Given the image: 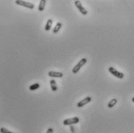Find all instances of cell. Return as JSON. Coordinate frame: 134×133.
I'll return each mask as SVG.
<instances>
[{
    "label": "cell",
    "instance_id": "9a60e30c",
    "mask_svg": "<svg viewBox=\"0 0 134 133\" xmlns=\"http://www.w3.org/2000/svg\"><path fill=\"white\" fill-rule=\"evenodd\" d=\"M53 132H54V129L52 128H49L46 133H53Z\"/></svg>",
    "mask_w": 134,
    "mask_h": 133
},
{
    "label": "cell",
    "instance_id": "4fadbf2b",
    "mask_svg": "<svg viewBox=\"0 0 134 133\" xmlns=\"http://www.w3.org/2000/svg\"><path fill=\"white\" fill-rule=\"evenodd\" d=\"M39 87H40V84L35 83V84H32V85H30V87H29V89H30V91H35V90L38 89Z\"/></svg>",
    "mask_w": 134,
    "mask_h": 133
},
{
    "label": "cell",
    "instance_id": "5b68a950",
    "mask_svg": "<svg viewBox=\"0 0 134 133\" xmlns=\"http://www.w3.org/2000/svg\"><path fill=\"white\" fill-rule=\"evenodd\" d=\"M74 5L77 7V9L78 10V11L82 14V15H87L88 14V11L86 10V9H85V7L82 6L81 3L80 1H75L74 2Z\"/></svg>",
    "mask_w": 134,
    "mask_h": 133
},
{
    "label": "cell",
    "instance_id": "8fae6325",
    "mask_svg": "<svg viewBox=\"0 0 134 133\" xmlns=\"http://www.w3.org/2000/svg\"><path fill=\"white\" fill-rule=\"evenodd\" d=\"M61 27H62V23H57V24H56V26H55V27L54 28V30H53V33H57L59 31H60V30L61 29Z\"/></svg>",
    "mask_w": 134,
    "mask_h": 133
},
{
    "label": "cell",
    "instance_id": "6da1fadb",
    "mask_svg": "<svg viewBox=\"0 0 134 133\" xmlns=\"http://www.w3.org/2000/svg\"><path fill=\"white\" fill-rule=\"evenodd\" d=\"M86 63H87V59H86V58H82V59L74 67V68L72 69V73H73V74H77V73L80 70V69H81Z\"/></svg>",
    "mask_w": 134,
    "mask_h": 133
},
{
    "label": "cell",
    "instance_id": "9c48e42d",
    "mask_svg": "<svg viewBox=\"0 0 134 133\" xmlns=\"http://www.w3.org/2000/svg\"><path fill=\"white\" fill-rule=\"evenodd\" d=\"M50 84H51V90L53 91H57V82L55 81V80L54 79H51L50 81Z\"/></svg>",
    "mask_w": 134,
    "mask_h": 133
},
{
    "label": "cell",
    "instance_id": "7a4b0ae2",
    "mask_svg": "<svg viewBox=\"0 0 134 133\" xmlns=\"http://www.w3.org/2000/svg\"><path fill=\"white\" fill-rule=\"evenodd\" d=\"M16 4L19 5V6H24L26 8H28L30 10H33L34 9V5L31 3H29V2H27V1H23V0H16L15 1Z\"/></svg>",
    "mask_w": 134,
    "mask_h": 133
},
{
    "label": "cell",
    "instance_id": "30bf717a",
    "mask_svg": "<svg viewBox=\"0 0 134 133\" xmlns=\"http://www.w3.org/2000/svg\"><path fill=\"white\" fill-rule=\"evenodd\" d=\"M52 24H53V20L51 19H49L46 23V26H45V30L46 31H49L51 29V26H52Z\"/></svg>",
    "mask_w": 134,
    "mask_h": 133
},
{
    "label": "cell",
    "instance_id": "3957f363",
    "mask_svg": "<svg viewBox=\"0 0 134 133\" xmlns=\"http://www.w3.org/2000/svg\"><path fill=\"white\" fill-rule=\"evenodd\" d=\"M80 121V119L78 117H74L71 118H67L64 119L63 121V124L64 125H73L74 124H77Z\"/></svg>",
    "mask_w": 134,
    "mask_h": 133
},
{
    "label": "cell",
    "instance_id": "e0dca14e",
    "mask_svg": "<svg viewBox=\"0 0 134 133\" xmlns=\"http://www.w3.org/2000/svg\"><path fill=\"white\" fill-rule=\"evenodd\" d=\"M132 102L134 103V97H133L132 98Z\"/></svg>",
    "mask_w": 134,
    "mask_h": 133
},
{
    "label": "cell",
    "instance_id": "277c9868",
    "mask_svg": "<svg viewBox=\"0 0 134 133\" xmlns=\"http://www.w3.org/2000/svg\"><path fill=\"white\" fill-rule=\"evenodd\" d=\"M108 71H109L113 76H115V77H117V78H119V79H122V78L124 77V74H123V73H122V72H120V71L115 70V69L114 67H108Z\"/></svg>",
    "mask_w": 134,
    "mask_h": 133
},
{
    "label": "cell",
    "instance_id": "52a82bcc",
    "mask_svg": "<svg viewBox=\"0 0 134 133\" xmlns=\"http://www.w3.org/2000/svg\"><path fill=\"white\" fill-rule=\"evenodd\" d=\"M48 76L51 77H56V78H61L63 77V74L61 72H58V71H54V70H51L48 72Z\"/></svg>",
    "mask_w": 134,
    "mask_h": 133
},
{
    "label": "cell",
    "instance_id": "ba28073f",
    "mask_svg": "<svg viewBox=\"0 0 134 133\" xmlns=\"http://www.w3.org/2000/svg\"><path fill=\"white\" fill-rule=\"evenodd\" d=\"M46 3H47L46 0H40V4H39V6H38V10H39L40 12H42V11L44 10L45 6H46Z\"/></svg>",
    "mask_w": 134,
    "mask_h": 133
},
{
    "label": "cell",
    "instance_id": "7c38bea8",
    "mask_svg": "<svg viewBox=\"0 0 134 133\" xmlns=\"http://www.w3.org/2000/svg\"><path fill=\"white\" fill-rule=\"evenodd\" d=\"M116 103H117V99H115V98L112 99V100L108 103V108H113V107L116 104Z\"/></svg>",
    "mask_w": 134,
    "mask_h": 133
},
{
    "label": "cell",
    "instance_id": "8992f818",
    "mask_svg": "<svg viewBox=\"0 0 134 133\" xmlns=\"http://www.w3.org/2000/svg\"><path fill=\"white\" fill-rule=\"evenodd\" d=\"M91 101V97H86L85 98H84L83 100H81V101H79L77 104V106H78V108H81V107L85 106V104H88Z\"/></svg>",
    "mask_w": 134,
    "mask_h": 133
},
{
    "label": "cell",
    "instance_id": "2e32d148",
    "mask_svg": "<svg viewBox=\"0 0 134 133\" xmlns=\"http://www.w3.org/2000/svg\"><path fill=\"white\" fill-rule=\"evenodd\" d=\"M70 128H71V132H72V133H74V132H75V128H74V127L73 125H71Z\"/></svg>",
    "mask_w": 134,
    "mask_h": 133
},
{
    "label": "cell",
    "instance_id": "5bb4252c",
    "mask_svg": "<svg viewBox=\"0 0 134 133\" xmlns=\"http://www.w3.org/2000/svg\"><path fill=\"white\" fill-rule=\"evenodd\" d=\"M0 132H1V133H15V132H13V131L8 130L7 128H4V127H3V128H0Z\"/></svg>",
    "mask_w": 134,
    "mask_h": 133
}]
</instances>
